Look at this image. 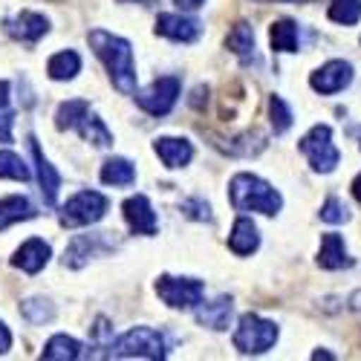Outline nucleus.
I'll list each match as a JSON object with an SVG mask.
<instances>
[{
  "label": "nucleus",
  "instance_id": "nucleus-31",
  "mask_svg": "<svg viewBox=\"0 0 361 361\" xmlns=\"http://www.w3.org/2000/svg\"><path fill=\"white\" fill-rule=\"evenodd\" d=\"M269 116H272V130L275 133H286L292 128V110L281 96L269 99Z\"/></svg>",
  "mask_w": 361,
  "mask_h": 361
},
{
  "label": "nucleus",
  "instance_id": "nucleus-25",
  "mask_svg": "<svg viewBox=\"0 0 361 361\" xmlns=\"http://www.w3.org/2000/svg\"><path fill=\"white\" fill-rule=\"evenodd\" d=\"M102 183L104 185H133L136 183V168L122 157H113L102 165Z\"/></svg>",
  "mask_w": 361,
  "mask_h": 361
},
{
  "label": "nucleus",
  "instance_id": "nucleus-39",
  "mask_svg": "<svg viewBox=\"0 0 361 361\" xmlns=\"http://www.w3.org/2000/svg\"><path fill=\"white\" fill-rule=\"evenodd\" d=\"M260 4H272V0H260ZM289 4H310V0H289Z\"/></svg>",
  "mask_w": 361,
  "mask_h": 361
},
{
  "label": "nucleus",
  "instance_id": "nucleus-27",
  "mask_svg": "<svg viewBox=\"0 0 361 361\" xmlns=\"http://www.w3.org/2000/svg\"><path fill=\"white\" fill-rule=\"evenodd\" d=\"M78 133H81L84 142H93L96 147H110V145H113V133L104 128V122H102V118H99L93 110H90V113L81 118Z\"/></svg>",
  "mask_w": 361,
  "mask_h": 361
},
{
  "label": "nucleus",
  "instance_id": "nucleus-29",
  "mask_svg": "<svg viewBox=\"0 0 361 361\" xmlns=\"http://www.w3.org/2000/svg\"><path fill=\"white\" fill-rule=\"evenodd\" d=\"M20 315L29 321V324H47L55 318V307L44 298H29L20 304Z\"/></svg>",
  "mask_w": 361,
  "mask_h": 361
},
{
  "label": "nucleus",
  "instance_id": "nucleus-34",
  "mask_svg": "<svg viewBox=\"0 0 361 361\" xmlns=\"http://www.w3.org/2000/svg\"><path fill=\"white\" fill-rule=\"evenodd\" d=\"M12 125H15V113L12 110H4L0 113V142H12Z\"/></svg>",
  "mask_w": 361,
  "mask_h": 361
},
{
  "label": "nucleus",
  "instance_id": "nucleus-32",
  "mask_svg": "<svg viewBox=\"0 0 361 361\" xmlns=\"http://www.w3.org/2000/svg\"><path fill=\"white\" fill-rule=\"evenodd\" d=\"M321 220H324V223H333V226L347 223V220H350V208H347V202L338 200V197H329V200L321 205Z\"/></svg>",
  "mask_w": 361,
  "mask_h": 361
},
{
  "label": "nucleus",
  "instance_id": "nucleus-13",
  "mask_svg": "<svg viewBox=\"0 0 361 361\" xmlns=\"http://www.w3.org/2000/svg\"><path fill=\"white\" fill-rule=\"evenodd\" d=\"M154 29H157V35L171 38V41H176V44H194V41L202 35V23H200V20L185 18V15H171V12L159 15Z\"/></svg>",
  "mask_w": 361,
  "mask_h": 361
},
{
  "label": "nucleus",
  "instance_id": "nucleus-22",
  "mask_svg": "<svg viewBox=\"0 0 361 361\" xmlns=\"http://www.w3.org/2000/svg\"><path fill=\"white\" fill-rule=\"evenodd\" d=\"M47 73L52 81H70L81 73V55L73 52V49H64V52H58L49 58V64H47Z\"/></svg>",
  "mask_w": 361,
  "mask_h": 361
},
{
  "label": "nucleus",
  "instance_id": "nucleus-17",
  "mask_svg": "<svg viewBox=\"0 0 361 361\" xmlns=\"http://www.w3.org/2000/svg\"><path fill=\"white\" fill-rule=\"evenodd\" d=\"M231 312H234V300L228 295H220L217 300H212V304H200L197 307V324L223 333V329H228Z\"/></svg>",
  "mask_w": 361,
  "mask_h": 361
},
{
  "label": "nucleus",
  "instance_id": "nucleus-7",
  "mask_svg": "<svg viewBox=\"0 0 361 361\" xmlns=\"http://www.w3.org/2000/svg\"><path fill=\"white\" fill-rule=\"evenodd\" d=\"M157 295L173 310H191L202 304L205 295V283L197 278H173V275H162L157 281Z\"/></svg>",
  "mask_w": 361,
  "mask_h": 361
},
{
  "label": "nucleus",
  "instance_id": "nucleus-12",
  "mask_svg": "<svg viewBox=\"0 0 361 361\" xmlns=\"http://www.w3.org/2000/svg\"><path fill=\"white\" fill-rule=\"evenodd\" d=\"M122 214L130 226L133 234H145V237H154L159 223H157V212L154 205H150V200L145 194H136V197H128L122 202Z\"/></svg>",
  "mask_w": 361,
  "mask_h": 361
},
{
  "label": "nucleus",
  "instance_id": "nucleus-37",
  "mask_svg": "<svg viewBox=\"0 0 361 361\" xmlns=\"http://www.w3.org/2000/svg\"><path fill=\"white\" fill-rule=\"evenodd\" d=\"M9 104V81H0V107Z\"/></svg>",
  "mask_w": 361,
  "mask_h": 361
},
{
  "label": "nucleus",
  "instance_id": "nucleus-5",
  "mask_svg": "<svg viewBox=\"0 0 361 361\" xmlns=\"http://www.w3.org/2000/svg\"><path fill=\"white\" fill-rule=\"evenodd\" d=\"M107 197L99 191H78L67 205L58 212V223L64 228H78V226H93L107 214Z\"/></svg>",
  "mask_w": 361,
  "mask_h": 361
},
{
  "label": "nucleus",
  "instance_id": "nucleus-26",
  "mask_svg": "<svg viewBox=\"0 0 361 361\" xmlns=\"http://www.w3.org/2000/svg\"><path fill=\"white\" fill-rule=\"evenodd\" d=\"M90 113V102L84 99H73V102H64L61 107L55 110V128L58 130H78L81 118Z\"/></svg>",
  "mask_w": 361,
  "mask_h": 361
},
{
  "label": "nucleus",
  "instance_id": "nucleus-10",
  "mask_svg": "<svg viewBox=\"0 0 361 361\" xmlns=\"http://www.w3.org/2000/svg\"><path fill=\"white\" fill-rule=\"evenodd\" d=\"M312 90L321 96H333V93H341L344 87L353 84V64L350 61H341V58H336V61H326L324 67H318L310 78Z\"/></svg>",
  "mask_w": 361,
  "mask_h": 361
},
{
  "label": "nucleus",
  "instance_id": "nucleus-14",
  "mask_svg": "<svg viewBox=\"0 0 361 361\" xmlns=\"http://www.w3.org/2000/svg\"><path fill=\"white\" fill-rule=\"evenodd\" d=\"M29 150H32V159L38 165V183H41V197L47 205H55L58 200V188H61V173L52 168V162L44 157V150L38 145L35 136H29Z\"/></svg>",
  "mask_w": 361,
  "mask_h": 361
},
{
  "label": "nucleus",
  "instance_id": "nucleus-23",
  "mask_svg": "<svg viewBox=\"0 0 361 361\" xmlns=\"http://www.w3.org/2000/svg\"><path fill=\"white\" fill-rule=\"evenodd\" d=\"M84 355V347L70 336H52L41 353L44 361H75Z\"/></svg>",
  "mask_w": 361,
  "mask_h": 361
},
{
  "label": "nucleus",
  "instance_id": "nucleus-33",
  "mask_svg": "<svg viewBox=\"0 0 361 361\" xmlns=\"http://www.w3.org/2000/svg\"><path fill=\"white\" fill-rule=\"evenodd\" d=\"M179 212H183L185 217H191V220H197V223H212L214 220L212 217V205H208L205 200H200V197H191L185 202H179Z\"/></svg>",
  "mask_w": 361,
  "mask_h": 361
},
{
  "label": "nucleus",
  "instance_id": "nucleus-1",
  "mask_svg": "<svg viewBox=\"0 0 361 361\" xmlns=\"http://www.w3.org/2000/svg\"><path fill=\"white\" fill-rule=\"evenodd\" d=\"M90 47L93 52L102 58V64L107 67L110 78H113V87L118 93L125 96H133L136 93V67H133V47L130 41L118 38L113 32H104V29H93L87 35Z\"/></svg>",
  "mask_w": 361,
  "mask_h": 361
},
{
  "label": "nucleus",
  "instance_id": "nucleus-18",
  "mask_svg": "<svg viewBox=\"0 0 361 361\" xmlns=\"http://www.w3.org/2000/svg\"><path fill=\"white\" fill-rule=\"evenodd\" d=\"M318 266H321V269H329V272L353 266V257L347 255V246H344V237H341V234H324V237H321Z\"/></svg>",
  "mask_w": 361,
  "mask_h": 361
},
{
  "label": "nucleus",
  "instance_id": "nucleus-35",
  "mask_svg": "<svg viewBox=\"0 0 361 361\" xmlns=\"http://www.w3.org/2000/svg\"><path fill=\"white\" fill-rule=\"evenodd\" d=\"M9 350H12V333H9V326L0 321V355L9 353Z\"/></svg>",
  "mask_w": 361,
  "mask_h": 361
},
{
  "label": "nucleus",
  "instance_id": "nucleus-20",
  "mask_svg": "<svg viewBox=\"0 0 361 361\" xmlns=\"http://www.w3.org/2000/svg\"><path fill=\"white\" fill-rule=\"evenodd\" d=\"M32 217H38V212L26 197H4L0 200V231L15 226V223L32 220Z\"/></svg>",
  "mask_w": 361,
  "mask_h": 361
},
{
  "label": "nucleus",
  "instance_id": "nucleus-21",
  "mask_svg": "<svg viewBox=\"0 0 361 361\" xmlns=\"http://www.w3.org/2000/svg\"><path fill=\"white\" fill-rule=\"evenodd\" d=\"M226 47H228L243 64L255 61V29H252V23H246V20L234 23V29H231L228 38H226Z\"/></svg>",
  "mask_w": 361,
  "mask_h": 361
},
{
  "label": "nucleus",
  "instance_id": "nucleus-19",
  "mask_svg": "<svg viewBox=\"0 0 361 361\" xmlns=\"http://www.w3.org/2000/svg\"><path fill=\"white\" fill-rule=\"evenodd\" d=\"M257 246H260L257 226H255L249 217H237L234 226H231V234H228V249H231L237 257H246V255L257 252Z\"/></svg>",
  "mask_w": 361,
  "mask_h": 361
},
{
  "label": "nucleus",
  "instance_id": "nucleus-8",
  "mask_svg": "<svg viewBox=\"0 0 361 361\" xmlns=\"http://www.w3.org/2000/svg\"><path fill=\"white\" fill-rule=\"evenodd\" d=\"M179 90H183V81H179V75H162V78H157L150 87H145L142 93H136V104L145 113L162 118V116H168L173 110V104L179 99Z\"/></svg>",
  "mask_w": 361,
  "mask_h": 361
},
{
  "label": "nucleus",
  "instance_id": "nucleus-40",
  "mask_svg": "<svg viewBox=\"0 0 361 361\" xmlns=\"http://www.w3.org/2000/svg\"><path fill=\"white\" fill-rule=\"evenodd\" d=\"M122 4H133V0H122ZM136 4H142V0H136Z\"/></svg>",
  "mask_w": 361,
  "mask_h": 361
},
{
  "label": "nucleus",
  "instance_id": "nucleus-28",
  "mask_svg": "<svg viewBox=\"0 0 361 361\" xmlns=\"http://www.w3.org/2000/svg\"><path fill=\"white\" fill-rule=\"evenodd\" d=\"M326 15L341 26H355L361 20V0H333Z\"/></svg>",
  "mask_w": 361,
  "mask_h": 361
},
{
  "label": "nucleus",
  "instance_id": "nucleus-3",
  "mask_svg": "<svg viewBox=\"0 0 361 361\" xmlns=\"http://www.w3.org/2000/svg\"><path fill=\"white\" fill-rule=\"evenodd\" d=\"M278 324L275 321H266L255 312H246L240 318L237 329H234V347L243 353V355H260L266 350H272L275 341H278Z\"/></svg>",
  "mask_w": 361,
  "mask_h": 361
},
{
  "label": "nucleus",
  "instance_id": "nucleus-38",
  "mask_svg": "<svg viewBox=\"0 0 361 361\" xmlns=\"http://www.w3.org/2000/svg\"><path fill=\"white\" fill-rule=\"evenodd\" d=\"M353 197H355V200L361 202V173H358V176L353 179Z\"/></svg>",
  "mask_w": 361,
  "mask_h": 361
},
{
  "label": "nucleus",
  "instance_id": "nucleus-16",
  "mask_svg": "<svg viewBox=\"0 0 361 361\" xmlns=\"http://www.w3.org/2000/svg\"><path fill=\"white\" fill-rule=\"evenodd\" d=\"M157 157L165 162V168H185L194 157V147L188 139H176V136H159L154 142Z\"/></svg>",
  "mask_w": 361,
  "mask_h": 361
},
{
  "label": "nucleus",
  "instance_id": "nucleus-15",
  "mask_svg": "<svg viewBox=\"0 0 361 361\" xmlns=\"http://www.w3.org/2000/svg\"><path fill=\"white\" fill-rule=\"evenodd\" d=\"M49 257H52V249L44 243V240L32 237V240H26V243H23V246L15 252L12 263H15L18 269H23L26 275H38L41 269L49 263Z\"/></svg>",
  "mask_w": 361,
  "mask_h": 361
},
{
  "label": "nucleus",
  "instance_id": "nucleus-36",
  "mask_svg": "<svg viewBox=\"0 0 361 361\" xmlns=\"http://www.w3.org/2000/svg\"><path fill=\"white\" fill-rule=\"evenodd\" d=\"M173 4H176L179 9H197V6L205 4V0H173Z\"/></svg>",
  "mask_w": 361,
  "mask_h": 361
},
{
  "label": "nucleus",
  "instance_id": "nucleus-30",
  "mask_svg": "<svg viewBox=\"0 0 361 361\" xmlns=\"http://www.w3.org/2000/svg\"><path fill=\"white\" fill-rule=\"evenodd\" d=\"M32 176L26 168V162L12 154V150H0V179H18V183H26Z\"/></svg>",
  "mask_w": 361,
  "mask_h": 361
},
{
  "label": "nucleus",
  "instance_id": "nucleus-24",
  "mask_svg": "<svg viewBox=\"0 0 361 361\" xmlns=\"http://www.w3.org/2000/svg\"><path fill=\"white\" fill-rule=\"evenodd\" d=\"M269 41L275 52H295L300 44V29L295 20H275L269 29Z\"/></svg>",
  "mask_w": 361,
  "mask_h": 361
},
{
  "label": "nucleus",
  "instance_id": "nucleus-9",
  "mask_svg": "<svg viewBox=\"0 0 361 361\" xmlns=\"http://www.w3.org/2000/svg\"><path fill=\"white\" fill-rule=\"evenodd\" d=\"M118 246L113 231H99V234H78L64 252V266L67 269H84L90 257H102Z\"/></svg>",
  "mask_w": 361,
  "mask_h": 361
},
{
  "label": "nucleus",
  "instance_id": "nucleus-11",
  "mask_svg": "<svg viewBox=\"0 0 361 361\" xmlns=\"http://www.w3.org/2000/svg\"><path fill=\"white\" fill-rule=\"evenodd\" d=\"M4 32L20 44H38L49 32V20L38 12H18L4 20Z\"/></svg>",
  "mask_w": 361,
  "mask_h": 361
},
{
  "label": "nucleus",
  "instance_id": "nucleus-6",
  "mask_svg": "<svg viewBox=\"0 0 361 361\" xmlns=\"http://www.w3.org/2000/svg\"><path fill=\"white\" fill-rule=\"evenodd\" d=\"M298 147H300V154L310 159L312 171H318V173H333L336 165L341 162V154L333 142V130L326 125H315L304 139H300Z\"/></svg>",
  "mask_w": 361,
  "mask_h": 361
},
{
  "label": "nucleus",
  "instance_id": "nucleus-4",
  "mask_svg": "<svg viewBox=\"0 0 361 361\" xmlns=\"http://www.w3.org/2000/svg\"><path fill=\"white\" fill-rule=\"evenodd\" d=\"M110 355L113 358H168V344L159 329L136 326L110 347Z\"/></svg>",
  "mask_w": 361,
  "mask_h": 361
},
{
  "label": "nucleus",
  "instance_id": "nucleus-2",
  "mask_svg": "<svg viewBox=\"0 0 361 361\" xmlns=\"http://www.w3.org/2000/svg\"><path fill=\"white\" fill-rule=\"evenodd\" d=\"M228 200L237 212H260V214H278L283 208V197L272 188L266 179L255 173H237L228 183Z\"/></svg>",
  "mask_w": 361,
  "mask_h": 361
}]
</instances>
